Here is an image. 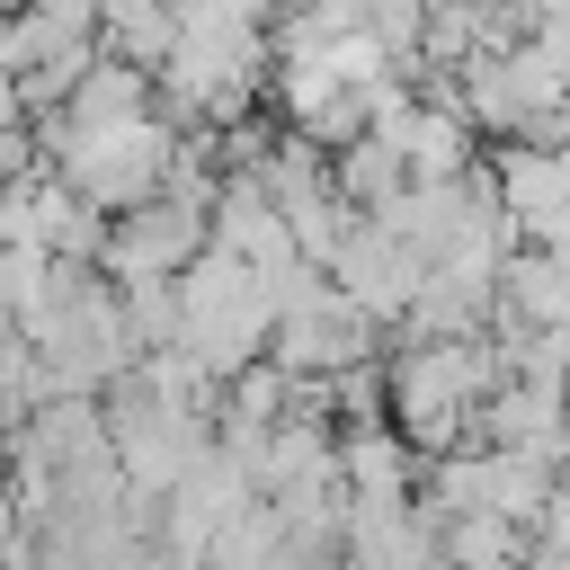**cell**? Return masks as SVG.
Wrapping results in <instances>:
<instances>
[{"label": "cell", "mask_w": 570, "mask_h": 570, "mask_svg": "<svg viewBox=\"0 0 570 570\" xmlns=\"http://www.w3.org/2000/svg\"><path fill=\"white\" fill-rule=\"evenodd\" d=\"M508 383V356L499 338H401L392 365H383V419L392 436L436 463V454H463L472 428H481V401Z\"/></svg>", "instance_id": "6da1fadb"}, {"label": "cell", "mask_w": 570, "mask_h": 570, "mask_svg": "<svg viewBox=\"0 0 570 570\" xmlns=\"http://www.w3.org/2000/svg\"><path fill=\"white\" fill-rule=\"evenodd\" d=\"M178 125L151 107V116H125V125H89V134H45V169L80 196V205H98L107 223L116 214H134L142 196H160L169 187V169H178Z\"/></svg>", "instance_id": "7a4b0ae2"}, {"label": "cell", "mask_w": 570, "mask_h": 570, "mask_svg": "<svg viewBox=\"0 0 570 570\" xmlns=\"http://www.w3.org/2000/svg\"><path fill=\"white\" fill-rule=\"evenodd\" d=\"M267 330H276V303H267V276H258V267L205 249V258L178 276V347H187L214 383H232L240 365H258V356H267Z\"/></svg>", "instance_id": "3957f363"}, {"label": "cell", "mask_w": 570, "mask_h": 570, "mask_svg": "<svg viewBox=\"0 0 570 570\" xmlns=\"http://www.w3.org/2000/svg\"><path fill=\"white\" fill-rule=\"evenodd\" d=\"M454 107L472 116V134L490 142L499 134V151L508 142H552V125L570 116V71L525 36V45H508V53H481V62H463L454 80Z\"/></svg>", "instance_id": "277c9868"}, {"label": "cell", "mask_w": 570, "mask_h": 570, "mask_svg": "<svg viewBox=\"0 0 570 570\" xmlns=\"http://www.w3.org/2000/svg\"><path fill=\"white\" fill-rule=\"evenodd\" d=\"M321 276H330V285H338L374 330H401V321H410V303H419V285H428V258H419V249H401L383 223H365V214H356V232L338 240V258H330Z\"/></svg>", "instance_id": "5b68a950"}, {"label": "cell", "mask_w": 570, "mask_h": 570, "mask_svg": "<svg viewBox=\"0 0 570 570\" xmlns=\"http://www.w3.org/2000/svg\"><path fill=\"white\" fill-rule=\"evenodd\" d=\"M214 249H223V258H240V267H258V276L303 267V258H294V240H285V214L267 205V187H258L249 169H232V178L214 187Z\"/></svg>", "instance_id": "8992f818"}, {"label": "cell", "mask_w": 570, "mask_h": 570, "mask_svg": "<svg viewBox=\"0 0 570 570\" xmlns=\"http://www.w3.org/2000/svg\"><path fill=\"white\" fill-rule=\"evenodd\" d=\"M419 454L392 436V419H374V428H338V490L356 499V508H392V499H419Z\"/></svg>", "instance_id": "52a82bcc"}, {"label": "cell", "mask_w": 570, "mask_h": 570, "mask_svg": "<svg viewBox=\"0 0 570 570\" xmlns=\"http://www.w3.org/2000/svg\"><path fill=\"white\" fill-rule=\"evenodd\" d=\"M160 107V89H151V71H134V62H89L80 80H71V98H62V116H45L36 125V142L45 134H89V125H125V116H151Z\"/></svg>", "instance_id": "ba28073f"}, {"label": "cell", "mask_w": 570, "mask_h": 570, "mask_svg": "<svg viewBox=\"0 0 570 570\" xmlns=\"http://www.w3.org/2000/svg\"><path fill=\"white\" fill-rule=\"evenodd\" d=\"M178 45V18L160 0H98V53L107 62H134V71H160Z\"/></svg>", "instance_id": "9c48e42d"}, {"label": "cell", "mask_w": 570, "mask_h": 570, "mask_svg": "<svg viewBox=\"0 0 570 570\" xmlns=\"http://www.w3.org/2000/svg\"><path fill=\"white\" fill-rule=\"evenodd\" d=\"M330 187H338L356 214H383V205L410 187V169H401V151H392L383 134H365V142H347V151L330 160Z\"/></svg>", "instance_id": "30bf717a"}, {"label": "cell", "mask_w": 570, "mask_h": 570, "mask_svg": "<svg viewBox=\"0 0 570 570\" xmlns=\"http://www.w3.org/2000/svg\"><path fill=\"white\" fill-rule=\"evenodd\" d=\"M525 570H570V481L543 499V517L525 525Z\"/></svg>", "instance_id": "8fae6325"}, {"label": "cell", "mask_w": 570, "mask_h": 570, "mask_svg": "<svg viewBox=\"0 0 570 570\" xmlns=\"http://www.w3.org/2000/svg\"><path fill=\"white\" fill-rule=\"evenodd\" d=\"M419 9H472V0H419Z\"/></svg>", "instance_id": "7c38bea8"}]
</instances>
